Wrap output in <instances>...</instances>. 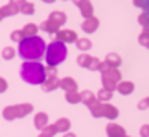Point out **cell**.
I'll return each mask as SVG.
<instances>
[{"label":"cell","instance_id":"cell-1","mask_svg":"<svg viewBox=\"0 0 149 137\" xmlns=\"http://www.w3.org/2000/svg\"><path fill=\"white\" fill-rule=\"evenodd\" d=\"M45 50H47V42L42 37H25L18 43V50L17 53L20 55L22 60L25 61H40L45 56Z\"/></svg>","mask_w":149,"mask_h":137},{"label":"cell","instance_id":"cell-2","mask_svg":"<svg viewBox=\"0 0 149 137\" xmlns=\"http://www.w3.org/2000/svg\"><path fill=\"white\" fill-rule=\"evenodd\" d=\"M20 78L32 86H40L47 79L45 64L40 61H23L20 66Z\"/></svg>","mask_w":149,"mask_h":137},{"label":"cell","instance_id":"cell-3","mask_svg":"<svg viewBox=\"0 0 149 137\" xmlns=\"http://www.w3.org/2000/svg\"><path fill=\"white\" fill-rule=\"evenodd\" d=\"M68 56V48L66 45L58 40H53L47 45V50H45V61H47V66H60L61 63H65V60Z\"/></svg>","mask_w":149,"mask_h":137},{"label":"cell","instance_id":"cell-4","mask_svg":"<svg viewBox=\"0 0 149 137\" xmlns=\"http://www.w3.org/2000/svg\"><path fill=\"white\" fill-rule=\"evenodd\" d=\"M123 79V74L119 71V68H106L101 71V88H106V89L114 91L116 89V84Z\"/></svg>","mask_w":149,"mask_h":137},{"label":"cell","instance_id":"cell-5","mask_svg":"<svg viewBox=\"0 0 149 137\" xmlns=\"http://www.w3.org/2000/svg\"><path fill=\"white\" fill-rule=\"evenodd\" d=\"M33 111V106L25 102V104H15V106H8L3 109V117L7 121L12 119H18V117H25Z\"/></svg>","mask_w":149,"mask_h":137},{"label":"cell","instance_id":"cell-6","mask_svg":"<svg viewBox=\"0 0 149 137\" xmlns=\"http://www.w3.org/2000/svg\"><path fill=\"white\" fill-rule=\"evenodd\" d=\"M76 63L80 68H85V69H90V71H100V63L101 60L98 56H93L90 53H81L76 56Z\"/></svg>","mask_w":149,"mask_h":137},{"label":"cell","instance_id":"cell-7","mask_svg":"<svg viewBox=\"0 0 149 137\" xmlns=\"http://www.w3.org/2000/svg\"><path fill=\"white\" fill-rule=\"evenodd\" d=\"M55 40H58V42H61V43H74L76 40H78V35H76V32L74 30H71V28H60L58 32L55 33Z\"/></svg>","mask_w":149,"mask_h":137},{"label":"cell","instance_id":"cell-8","mask_svg":"<svg viewBox=\"0 0 149 137\" xmlns=\"http://www.w3.org/2000/svg\"><path fill=\"white\" fill-rule=\"evenodd\" d=\"M106 136L108 137H128L126 129L119 124H116L114 121H109L106 124Z\"/></svg>","mask_w":149,"mask_h":137},{"label":"cell","instance_id":"cell-9","mask_svg":"<svg viewBox=\"0 0 149 137\" xmlns=\"http://www.w3.org/2000/svg\"><path fill=\"white\" fill-rule=\"evenodd\" d=\"M100 28V18L98 17H95V15H91V17H88V18H85V20L81 21V30L85 33H95L96 30Z\"/></svg>","mask_w":149,"mask_h":137},{"label":"cell","instance_id":"cell-10","mask_svg":"<svg viewBox=\"0 0 149 137\" xmlns=\"http://www.w3.org/2000/svg\"><path fill=\"white\" fill-rule=\"evenodd\" d=\"M134 89H136V86H134L133 81H126V79H121L119 83L116 84V93H119L121 96H129V94H133Z\"/></svg>","mask_w":149,"mask_h":137},{"label":"cell","instance_id":"cell-11","mask_svg":"<svg viewBox=\"0 0 149 137\" xmlns=\"http://www.w3.org/2000/svg\"><path fill=\"white\" fill-rule=\"evenodd\" d=\"M103 117H106L108 121H116L119 117V109L111 102H103Z\"/></svg>","mask_w":149,"mask_h":137},{"label":"cell","instance_id":"cell-12","mask_svg":"<svg viewBox=\"0 0 149 137\" xmlns=\"http://www.w3.org/2000/svg\"><path fill=\"white\" fill-rule=\"evenodd\" d=\"M60 89H63L65 93H71V91H78V83L76 79H73L71 76L60 79Z\"/></svg>","mask_w":149,"mask_h":137},{"label":"cell","instance_id":"cell-13","mask_svg":"<svg viewBox=\"0 0 149 137\" xmlns=\"http://www.w3.org/2000/svg\"><path fill=\"white\" fill-rule=\"evenodd\" d=\"M48 18H50L52 21H55V23H56L60 28H63L65 23H66V20H68L66 13H65V12H61V10H53V12H50Z\"/></svg>","mask_w":149,"mask_h":137},{"label":"cell","instance_id":"cell-14","mask_svg":"<svg viewBox=\"0 0 149 137\" xmlns=\"http://www.w3.org/2000/svg\"><path fill=\"white\" fill-rule=\"evenodd\" d=\"M104 63H106V66H109V68H119L123 63V58L118 55V53L111 51V53H108L106 56H104V60H103Z\"/></svg>","mask_w":149,"mask_h":137},{"label":"cell","instance_id":"cell-15","mask_svg":"<svg viewBox=\"0 0 149 137\" xmlns=\"http://www.w3.org/2000/svg\"><path fill=\"white\" fill-rule=\"evenodd\" d=\"M40 88H42L45 93H52V91H55V89H60V79L58 78L45 79L42 84H40Z\"/></svg>","mask_w":149,"mask_h":137},{"label":"cell","instance_id":"cell-16","mask_svg":"<svg viewBox=\"0 0 149 137\" xmlns=\"http://www.w3.org/2000/svg\"><path fill=\"white\" fill-rule=\"evenodd\" d=\"M78 10H80L81 17L83 18H88V17L95 15L93 12H95V8H93V3H91V0H83L80 5H78Z\"/></svg>","mask_w":149,"mask_h":137},{"label":"cell","instance_id":"cell-17","mask_svg":"<svg viewBox=\"0 0 149 137\" xmlns=\"http://www.w3.org/2000/svg\"><path fill=\"white\" fill-rule=\"evenodd\" d=\"M33 124H35L37 129L43 131V129L50 124V121H48V114L47 112H37V116L33 117Z\"/></svg>","mask_w":149,"mask_h":137},{"label":"cell","instance_id":"cell-18","mask_svg":"<svg viewBox=\"0 0 149 137\" xmlns=\"http://www.w3.org/2000/svg\"><path fill=\"white\" fill-rule=\"evenodd\" d=\"M80 98H81V104H85L86 107H90V106L96 101V93H93V91H90V89H85V91L80 93Z\"/></svg>","mask_w":149,"mask_h":137},{"label":"cell","instance_id":"cell-19","mask_svg":"<svg viewBox=\"0 0 149 137\" xmlns=\"http://www.w3.org/2000/svg\"><path fill=\"white\" fill-rule=\"evenodd\" d=\"M55 127H56V131L65 134V132H70L71 129V121H70L68 117H60L58 121L55 122Z\"/></svg>","mask_w":149,"mask_h":137},{"label":"cell","instance_id":"cell-20","mask_svg":"<svg viewBox=\"0 0 149 137\" xmlns=\"http://www.w3.org/2000/svg\"><path fill=\"white\" fill-rule=\"evenodd\" d=\"M88 111H90V114L95 117V119H100V117H103V102L96 99L95 102H93V104L88 107Z\"/></svg>","mask_w":149,"mask_h":137},{"label":"cell","instance_id":"cell-21","mask_svg":"<svg viewBox=\"0 0 149 137\" xmlns=\"http://www.w3.org/2000/svg\"><path fill=\"white\" fill-rule=\"evenodd\" d=\"M74 45H76V48H78L81 53H86V51H90L91 50L93 42H91L90 38H78V40L74 42Z\"/></svg>","mask_w":149,"mask_h":137},{"label":"cell","instance_id":"cell-22","mask_svg":"<svg viewBox=\"0 0 149 137\" xmlns=\"http://www.w3.org/2000/svg\"><path fill=\"white\" fill-rule=\"evenodd\" d=\"M113 94H114V91L106 89V88H101V89L96 93V99L101 101V102H109V101L113 99Z\"/></svg>","mask_w":149,"mask_h":137},{"label":"cell","instance_id":"cell-23","mask_svg":"<svg viewBox=\"0 0 149 137\" xmlns=\"http://www.w3.org/2000/svg\"><path fill=\"white\" fill-rule=\"evenodd\" d=\"M40 28H42L45 33H56L60 30V26L55 23V21H52L50 18H47L45 21H42V25H40Z\"/></svg>","mask_w":149,"mask_h":137},{"label":"cell","instance_id":"cell-24","mask_svg":"<svg viewBox=\"0 0 149 137\" xmlns=\"http://www.w3.org/2000/svg\"><path fill=\"white\" fill-rule=\"evenodd\" d=\"M20 12V7L13 5V3H8V5H3L0 8V17H10V15H17Z\"/></svg>","mask_w":149,"mask_h":137},{"label":"cell","instance_id":"cell-25","mask_svg":"<svg viewBox=\"0 0 149 137\" xmlns=\"http://www.w3.org/2000/svg\"><path fill=\"white\" fill-rule=\"evenodd\" d=\"M65 101L68 104H81L80 91H71V93H65Z\"/></svg>","mask_w":149,"mask_h":137},{"label":"cell","instance_id":"cell-26","mask_svg":"<svg viewBox=\"0 0 149 137\" xmlns=\"http://www.w3.org/2000/svg\"><path fill=\"white\" fill-rule=\"evenodd\" d=\"M38 28H40V26L35 25V23H27V25L23 26V30H22V32H23L25 37H35V35L38 33Z\"/></svg>","mask_w":149,"mask_h":137},{"label":"cell","instance_id":"cell-27","mask_svg":"<svg viewBox=\"0 0 149 137\" xmlns=\"http://www.w3.org/2000/svg\"><path fill=\"white\" fill-rule=\"evenodd\" d=\"M138 23L141 26H143V32H148L149 33V15H146V13H139V17H138Z\"/></svg>","mask_w":149,"mask_h":137},{"label":"cell","instance_id":"cell-28","mask_svg":"<svg viewBox=\"0 0 149 137\" xmlns=\"http://www.w3.org/2000/svg\"><path fill=\"white\" fill-rule=\"evenodd\" d=\"M20 12L23 15H33V13H35V5L30 3V2H25V3L20 7Z\"/></svg>","mask_w":149,"mask_h":137},{"label":"cell","instance_id":"cell-29","mask_svg":"<svg viewBox=\"0 0 149 137\" xmlns=\"http://www.w3.org/2000/svg\"><path fill=\"white\" fill-rule=\"evenodd\" d=\"M138 43L141 45V46H144V48H148V50H149V33L148 32H141V33H139Z\"/></svg>","mask_w":149,"mask_h":137},{"label":"cell","instance_id":"cell-30","mask_svg":"<svg viewBox=\"0 0 149 137\" xmlns=\"http://www.w3.org/2000/svg\"><path fill=\"white\" fill-rule=\"evenodd\" d=\"M15 55H17V51L12 46H5L2 50V58H5V60H13Z\"/></svg>","mask_w":149,"mask_h":137},{"label":"cell","instance_id":"cell-31","mask_svg":"<svg viewBox=\"0 0 149 137\" xmlns=\"http://www.w3.org/2000/svg\"><path fill=\"white\" fill-rule=\"evenodd\" d=\"M43 134H47L48 137H55L56 134H58V131H56V127H55V124H48L45 129H43Z\"/></svg>","mask_w":149,"mask_h":137},{"label":"cell","instance_id":"cell-32","mask_svg":"<svg viewBox=\"0 0 149 137\" xmlns=\"http://www.w3.org/2000/svg\"><path fill=\"white\" fill-rule=\"evenodd\" d=\"M10 38L15 43H20L22 40L25 38V35H23V32H22V30H13V32H12V35H10Z\"/></svg>","mask_w":149,"mask_h":137},{"label":"cell","instance_id":"cell-33","mask_svg":"<svg viewBox=\"0 0 149 137\" xmlns=\"http://www.w3.org/2000/svg\"><path fill=\"white\" fill-rule=\"evenodd\" d=\"M45 76H47V79L58 78L56 76V68H53V66H45Z\"/></svg>","mask_w":149,"mask_h":137},{"label":"cell","instance_id":"cell-34","mask_svg":"<svg viewBox=\"0 0 149 137\" xmlns=\"http://www.w3.org/2000/svg\"><path fill=\"white\" fill-rule=\"evenodd\" d=\"M138 109L139 111H146V109H149V96H146V98H143V99L138 102Z\"/></svg>","mask_w":149,"mask_h":137},{"label":"cell","instance_id":"cell-35","mask_svg":"<svg viewBox=\"0 0 149 137\" xmlns=\"http://www.w3.org/2000/svg\"><path fill=\"white\" fill-rule=\"evenodd\" d=\"M139 137H149V124H143L139 127Z\"/></svg>","mask_w":149,"mask_h":137},{"label":"cell","instance_id":"cell-36","mask_svg":"<svg viewBox=\"0 0 149 137\" xmlns=\"http://www.w3.org/2000/svg\"><path fill=\"white\" fill-rule=\"evenodd\" d=\"M144 3H146V0H133V5L136 7V8H139V10L144 7Z\"/></svg>","mask_w":149,"mask_h":137},{"label":"cell","instance_id":"cell-37","mask_svg":"<svg viewBox=\"0 0 149 137\" xmlns=\"http://www.w3.org/2000/svg\"><path fill=\"white\" fill-rule=\"evenodd\" d=\"M3 91H7V81L3 78H0V93H3Z\"/></svg>","mask_w":149,"mask_h":137},{"label":"cell","instance_id":"cell-38","mask_svg":"<svg viewBox=\"0 0 149 137\" xmlns=\"http://www.w3.org/2000/svg\"><path fill=\"white\" fill-rule=\"evenodd\" d=\"M141 12L146 13V15H149V0H146V3H144V7L141 8Z\"/></svg>","mask_w":149,"mask_h":137},{"label":"cell","instance_id":"cell-39","mask_svg":"<svg viewBox=\"0 0 149 137\" xmlns=\"http://www.w3.org/2000/svg\"><path fill=\"white\" fill-rule=\"evenodd\" d=\"M25 2H27V0H10V3H13V5H17V7H22Z\"/></svg>","mask_w":149,"mask_h":137},{"label":"cell","instance_id":"cell-40","mask_svg":"<svg viewBox=\"0 0 149 137\" xmlns=\"http://www.w3.org/2000/svg\"><path fill=\"white\" fill-rule=\"evenodd\" d=\"M63 137H76V134H73V132H65Z\"/></svg>","mask_w":149,"mask_h":137},{"label":"cell","instance_id":"cell-41","mask_svg":"<svg viewBox=\"0 0 149 137\" xmlns=\"http://www.w3.org/2000/svg\"><path fill=\"white\" fill-rule=\"evenodd\" d=\"M71 2H73V5H76V7H78V5L81 3V2H83V0H71Z\"/></svg>","mask_w":149,"mask_h":137},{"label":"cell","instance_id":"cell-42","mask_svg":"<svg viewBox=\"0 0 149 137\" xmlns=\"http://www.w3.org/2000/svg\"><path fill=\"white\" fill-rule=\"evenodd\" d=\"M42 2H45V3H53L55 0H42Z\"/></svg>","mask_w":149,"mask_h":137},{"label":"cell","instance_id":"cell-43","mask_svg":"<svg viewBox=\"0 0 149 137\" xmlns=\"http://www.w3.org/2000/svg\"><path fill=\"white\" fill-rule=\"evenodd\" d=\"M38 137H48V136H47V134H43V132H42V134H40V136H38Z\"/></svg>","mask_w":149,"mask_h":137},{"label":"cell","instance_id":"cell-44","mask_svg":"<svg viewBox=\"0 0 149 137\" xmlns=\"http://www.w3.org/2000/svg\"><path fill=\"white\" fill-rule=\"evenodd\" d=\"M0 20H2V17H0Z\"/></svg>","mask_w":149,"mask_h":137},{"label":"cell","instance_id":"cell-45","mask_svg":"<svg viewBox=\"0 0 149 137\" xmlns=\"http://www.w3.org/2000/svg\"><path fill=\"white\" fill-rule=\"evenodd\" d=\"M63 2H66V0H63Z\"/></svg>","mask_w":149,"mask_h":137},{"label":"cell","instance_id":"cell-46","mask_svg":"<svg viewBox=\"0 0 149 137\" xmlns=\"http://www.w3.org/2000/svg\"><path fill=\"white\" fill-rule=\"evenodd\" d=\"M128 137H129V136H128Z\"/></svg>","mask_w":149,"mask_h":137}]
</instances>
